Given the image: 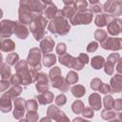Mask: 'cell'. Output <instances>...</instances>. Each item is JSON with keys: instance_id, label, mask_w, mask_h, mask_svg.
I'll return each instance as SVG.
<instances>
[{"instance_id": "obj_1", "label": "cell", "mask_w": 122, "mask_h": 122, "mask_svg": "<svg viewBox=\"0 0 122 122\" xmlns=\"http://www.w3.org/2000/svg\"><path fill=\"white\" fill-rule=\"evenodd\" d=\"M70 24L65 17L60 15L57 11V14L54 18L51 19L48 26V30L52 33H57L59 35H65L70 31Z\"/></svg>"}, {"instance_id": "obj_2", "label": "cell", "mask_w": 122, "mask_h": 122, "mask_svg": "<svg viewBox=\"0 0 122 122\" xmlns=\"http://www.w3.org/2000/svg\"><path fill=\"white\" fill-rule=\"evenodd\" d=\"M48 25V19L41 15L33 18L30 23V30L32 32L35 40H40L44 38L45 29Z\"/></svg>"}, {"instance_id": "obj_3", "label": "cell", "mask_w": 122, "mask_h": 122, "mask_svg": "<svg viewBox=\"0 0 122 122\" xmlns=\"http://www.w3.org/2000/svg\"><path fill=\"white\" fill-rule=\"evenodd\" d=\"M15 71L16 74L19 76L22 85H29L34 81L32 75L30 74V70L28 68V63L25 60L18 61L15 64Z\"/></svg>"}, {"instance_id": "obj_4", "label": "cell", "mask_w": 122, "mask_h": 122, "mask_svg": "<svg viewBox=\"0 0 122 122\" xmlns=\"http://www.w3.org/2000/svg\"><path fill=\"white\" fill-rule=\"evenodd\" d=\"M93 12L90 9H84L82 10H78L74 13V15L70 19L72 25H80V24H90L92 20Z\"/></svg>"}, {"instance_id": "obj_5", "label": "cell", "mask_w": 122, "mask_h": 122, "mask_svg": "<svg viewBox=\"0 0 122 122\" xmlns=\"http://www.w3.org/2000/svg\"><path fill=\"white\" fill-rule=\"evenodd\" d=\"M30 1V0H20V6H19V11H18L19 21L24 24L30 23V21L32 20Z\"/></svg>"}, {"instance_id": "obj_6", "label": "cell", "mask_w": 122, "mask_h": 122, "mask_svg": "<svg viewBox=\"0 0 122 122\" xmlns=\"http://www.w3.org/2000/svg\"><path fill=\"white\" fill-rule=\"evenodd\" d=\"M40 59H41V51H40V49H38V48L30 49V51H29L28 58H27L28 65L30 68H32V69H34L38 71L41 69Z\"/></svg>"}, {"instance_id": "obj_7", "label": "cell", "mask_w": 122, "mask_h": 122, "mask_svg": "<svg viewBox=\"0 0 122 122\" xmlns=\"http://www.w3.org/2000/svg\"><path fill=\"white\" fill-rule=\"evenodd\" d=\"M103 10L111 15L118 16L121 14L122 10L121 3L119 0H108L103 6Z\"/></svg>"}, {"instance_id": "obj_8", "label": "cell", "mask_w": 122, "mask_h": 122, "mask_svg": "<svg viewBox=\"0 0 122 122\" xmlns=\"http://www.w3.org/2000/svg\"><path fill=\"white\" fill-rule=\"evenodd\" d=\"M101 43V47L105 50H111V51H119L122 48V41L121 38L118 37H107L105 40H103Z\"/></svg>"}, {"instance_id": "obj_9", "label": "cell", "mask_w": 122, "mask_h": 122, "mask_svg": "<svg viewBox=\"0 0 122 122\" xmlns=\"http://www.w3.org/2000/svg\"><path fill=\"white\" fill-rule=\"evenodd\" d=\"M14 26H15V22L11 20H3L0 23L1 37L2 38L10 37V35L14 32Z\"/></svg>"}, {"instance_id": "obj_10", "label": "cell", "mask_w": 122, "mask_h": 122, "mask_svg": "<svg viewBox=\"0 0 122 122\" xmlns=\"http://www.w3.org/2000/svg\"><path fill=\"white\" fill-rule=\"evenodd\" d=\"M35 81H36V90L38 91V92H44L46 91H48L49 89V78L48 75L44 72H37V75L35 77Z\"/></svg>"}, {"instance_id": "obj_11", "label": "cell", "mask_w": 122, "mask_h": 122, "mask_svg": "<svg viewBox=\"0 0 122 122\" xmlns=\"http://www.w3.org/2000/svg\"><path fill=\"white\" fill-rule=\"evenodd\" d=\"M119 59H120V55L118 53H112L108 56L106 63H104L105 64V72L107 74H109V75L113 74L114 66Z\"/></svg>"}, {"instance_id": "obj_12", "label": "cell", "mask_w": 122, "mask_h": 122, "mask_svg": "<svg viewBox=\"0 0 122 122\" xmlns=\"http://www.w3.org/2000/svg\"><path fill=\"white\" fill-rule=\"evenodd\" d=\"M25 107L26 101L23 98H16L14 100V111H13V117L16 119H21L25 113Z\"/></svg>"}, {"instance_id": "obj_13", "label": "cell", "mask_w": 122, "mask_h": 122, "mask_svg": "<svg viewBox=\"0 0 122 122\" xmlns=\"http://www.w3.org/2000/svg\"><path fill=\"white\" fill-rule=\"evenodd\" d=\"M108 26V32L112 35H117L120 33L121 30V20L116 17H112L107 24Z\"/></svg>"}, {"instance_id": "obj_14", "label": "cell", "mask_w": 122, "mask_h": 122, "mask_svg": "<svg viewBox=\"0 0 122 122\" xmlns=\"http://www.w3.org/2000/svg\"><path fill=\"white\" fill-rule=\"evenodd\" d=\"M48 115L51 116L52 119L57 120V121H60V120H63V119L64 120H69L66 117L65 113L62 111H60L56 106H53V105L49 107V109H48Z\"/></svg>"}, {"instance_id": "obj_15", "label": "cell", "mask_w": 122, "mask_h": 122, "mask_svg": "<svg viewBox=\"0 0 122 122\" xmlns=\"http://www.w3.org/2000/svg\"><path fill=\"white\" fill-rule=\"evenodd\" d=\"M14 32L16 34V36L20 39H26L29 35V30L28 28L26 27V25L20 21H16L15 22V26H14Z\"/></svg>"}, {"instance_id": "obj_16", "label": "cell", "mask_w": 122, "mask_h": 122, "mask_svg": "<svg viewBox=\"0 0 122 122\" xmlns=\"http://www.w3.org/2000/svg\"><path fill=\"white\" fill-rule=\"evenodd\" d=\"M53 46H54V41L51 36H46L44 37V39L41 41L40 43V48L41 51H43V53L48 54L50 53L52 50H53Z\"/></svg>"}, {"instance_id": "obj_17", "label": "cell", "mask_w": 122, "mask_h": 122, "mask_svg": "<svg viewBox=\"0 0 122 122\" xmlns=\"http://www.w3.org/2000/svg\"><path fill=\"white\" fill-rule=\"evenodd\" d=\"M111 92H120L122 90V76L121 74H115L111 79Z\"/></svg>"}, {"instance_id": "obj_18", "label": "cell", "mask_w": 122, "mask_h": 122, "mask_svg": "<svg viewBox=\"0 0 122 122\" xmlns=\"http://www.w3.org/2000/svg\"><path fill=\"white\" fill-rule=\"evenodd\" d=\"M89 103H90V106L92 110H94V111L100 110L101 109V97H100V95L96 92L91 94L89 97Z\"/></svg>"}, {"instance_id": "obj_19", "label": "cell", "mask_w": 122, "mask_h": 122, "mask_svg": "<svg viewBox=\"0 0 122 122\" xmlns=\"http://www.w3.org/2000/svg\"><path fill=\"white\" fill-rule=\"evenodd\" d=\"M113 17V15L106 14V13H97L95 17V25L98 27H104L107 26L108 22Z\"/></svg>"}, {"instance_id": "obj_20", "label": "cell", "mask_w": 122, "mask_h": 122, "mask_svg": "<svg viewBox=\"0 0 122 122\" xmlns=\"http://www.w3.org/2000/svg\"><path fill=\"white\" fill-rule=\"evenodd\" d=\"M36 98L38 99V102H39L41 105L49 104V103H51L52 100H53V93H52L51 92L46 91V92H41L40 95H37Z\"/></svg>"}, {"instance_id": "obj_21", "label": "cell", "mask_w": 122, "mask_h": 122, "mask_svg": "<svg viewBox=\"0 0 122 122\" xmlns=\"http://www.w3.org/2000/svg\"><path fill=\"white\" fill-rule=\"evenodd\" d=\"M21 92H22V88H21L19 85H15V86L12 85V87H11L8 92H6L4 93V95L8 96L10 100H12V99H15V98L21 93Z\"/></svg>"}, {"instance_id": "obj_22", "label": "cell", "mask_w": 122, "mask_h": 122, "mask_svg": "<svg viewBox=\"0 0 122 122\" xmlns=\"http://www.w3.org/2000/svg\"><path fill=\"white\" fill-rule=\"evenodd\" d=\"M0 110L3 112H8L11 110V100L4 94L0 98Z\"/></svg>"}, {"instance_id": "obj_23", "label": "cell", "mask_w": 122, "mask_h": 122, "mask_svg": "<svg viewBox=\"0 0 122 122\" xmlns=\"http://www.w3.org/2000/svg\"><path fill=\"white\" fill-rule=\"evenodd\" d=\"M57 8L55 5H53L52 3L51 4H48L46 5V9H45V15H46V18L47 19H52L56 16L57 14Z\"/></svg>"}, {"instance_id": "obj_24", "label": "cell", "mask_w": 122, "mask_h": 122, "mask_svg": "<svg viewBox=\"0 0 122 122\" xmlns=\"http://www.w3.org/2000/svg\"><path fill=\"white\" fill-rule=\"evenodd\" d=\"M74 59H75V57H73V56H71V54L65 52V53H63V54L60 55V57H59V62H60L61 64L65 65L66 67L71 68V67H72V64H73V62H74Z\"/></svg>"}, {"instance_id": "obj_25", "label": "cell", "mask_w": 122, "mask_h": 122, "mask_svg": "<svg viewBox=\"0 0 122 122\" xmlns=\"http://www.w3.org/2000/svg\"><path fill=\"white\" fill-rule=\"evenodd\" d=\"M76 12V10H75V8L73 7V6H66V7H64V9L62 10H58V13L60 14V15H62L63 17H65V18H69V19H71L73 15H74V13Z\"/></svg>"}, {"instance_id": "obj_26", "label": "cell", "mask_w": 122, "mask_h": 122, "mask_svg": "<svg viewBox=\"0 0 122 122\" xmlns=\"http://www.w3.org/2000/svg\"><path fill=\"white\" fill-rule=\"evenodd\" d=\"M15 49V44L12 40L9 39V38H6L2 41V48L1 50L3 51H6V52H10V51H12L13 50Z\"/></svg>"}, {"instance_id": "obj_27", "label": "cell", "mask_w": 122, "mask_h": 122, "mask_svg": "<svg viewBox=\"0 0 122 122\" xmlns=\"http://www.w3.org/2000/svg\"><path fill=\"white\" fill-rule=\"evenodd\" d=\"M56 62V56L53 53H48L45 54L44 58H43V64L47 67V68H51V66L54 65V63Z\"/></svg>"}, {"instance_id": "obj_28", "label": "cell", "mask_w": 122, "mask_h": 122, "mask_svg": "<svg viewBox=\"0 0 122 122\" xmlns=\"http://www.w3.org/2000/svg\"><path fill=\"white\" fill-rule=\"evenodd\" d=\"M0 75L2 79H8L10 76V68L8 66V63L0 64Z\"/></svg>"}, {"instance_id": "obj_29", "label": "cell", "mask_w": 122, "mask_h": 122, "mask_svg": "<svg viewBox=\"0 0 122 122\" xmlns=\"http://www.w3.org/2000/svg\"><path fill=\"white\" fill-rule=\"evenodd\" d=\"M105 63V59L102 56H94L93 58H92V67L95 70H99L104 66Z\"/></svg>"}, {"instance_id": "obj_30", "label": "cell", "mask_w": 122, "mask_h": 122, "mask_svg": "<svg viewBox=\"0 0 122 122\" xmlns=\"http://www.w3.org/2000/svg\"><path fill=\"white\" fill-rule=\"evenodd\" d=\"M85 92H86V90L82 85H75L71 88V93L77 98L82 97L85 94Z\"/></svg>"}, {"instance_id": "obj_31", "label": "cell", "mask_w": 122, "mask_h": 122, "mask_svg": "<svg viewBox=\"0 0 122 122\" xmlns=\"http://www.w3.org/2000/svg\"><path fill=\"white\" fill-rule=\"evenodd\" d=\"M84 103L81 101V100H76L75 102L72 103V106H71V109L73 111L74 113L76 114H79L82 112V110L84 109Z\"/></svg>"}, {"instance_id": "obj_32", "label": "cell", "mask_w": 122, "mask_h": 122, "mask_svg": "<svg viewBox=\"0 0 122 122\" xmlns=\"http://www.w3.org/2000/svg\"><path fill=\"white\" fill-rule=\"evenodd\" d=\"M94 38L96 40H98L99 42H102L103 40H105L107 38V31L101 29H98L94 31Z\"/></svg>"}, {"instance_id": "obj_33", "label": "cell", "mask_w": 122, "mask_h": 122, "mask_svg": "<svg viewBox=\"0 0 122 122\" xmlns=\"http://www.w3.org/2000/svg\"><path fill=\"white\" fill-rule=\"evenodd\" d=\"M103 102H104V106H105L106 110H112L113 108L114 99L111 95H106L104 97V99H103Z\"/></svg>"}, {"instance_id": "obj_34", "label": "cell", "mask_w": 122, "mask_h": 122, "mask_svg": "<svg viewBox=\"0 0 122 122\" xmlns=\"http://www.w3.org/2000/svg\"><path fill=\"white\" fill-rule=\"evenodd\" d=\"M37 108H38V104L35 100L31 99L26 101V109L28 110V112H36Z\"/></svg>"}, {"instance_id": "obj_35", "label": "cell", "mask_w": 122, "mask_h": 122, "mask_svg": "<svg viewBox=\"0 0 122 122\" xmlns=\"http://www.w3.org/2000/svg\"><path fill=\"white\" fill-rule=\"evenodd\" d=\"M18 60H19V56L15 52H11V53L8 54V56L6 58L7 63L10 64V65H15V63H17Z\"/></svg>"}, {"instance_id": "obj_36", "label": "cell", "mask_w": 122, "mask_h": 122, "mask_svg": "<svg viewBox=\"0 0 122 122\" xmlns=\"http://www.w3.org/2000/svg\"><path fill=\"white\" fill-rule=\"evenodd\" d=\"M66 81H67L69 84H75V83L78 81V75H77V73L74 72V71H70V72L67 74Z\"/></svg>"}, {"instance_id": "obj_37", "label": "cell", "mask_w": 122, "mask_h": 122, "mask_svg": "<svg viewBox=\"0 0 122 122\" xmlns=\"http://www.w3.org/2000/svg\"><path fill=\"white\" fill-rule=\"evenodd\" d=\"M76 10V11L78 10H82L84 9H87L88 7V3L86 0H76L74 2V6H73Z\"/></svg>"}, {"instance_id": "obj_38", "label": "cell", "mask_w": 122, "mask_h": 122, "mask_svg": "<svg viewBox=\"0 0 122 122\" xmlns=\"http://www.w3.org/2000/svg\"><path fill=\"white\" fill-rule=\"evenodd\" d=\"M101 116H102V118H104V119H112V118H115V116H116V113L114 112H112V110H104L102 112H101Z\"/></svg>"}, {"instance_id": "obj_39", "label": "cell", "mask_w": 122, "mask_h": 122, "mask_svg": "<svg viewBox=\"0 0 122 122\" xmlns=\"http://www.w3.org/2000/svg\"><path fill=\"white\" fill-rule=\"evenodd\" d=\"M101 84H102V81L99 78H93L92 80V82H91V87H92V89L93 91H98V89L101 86Z\"/></svg>"}, {"instance_id": "obj_40", "label": "cell", "mask_w": 122, "mask_h": 122, "mask_svg": "<svg viewBox=\"0 0 122 122\" xmlns=\"http://www.w3.org/2000/svg\"><path fill=\"white\" fill-rule=\"evenodd\" d=\"M81 113H82L83 116H86V117L91 118V117L93 116V110L92 108H90V107H87V108H84L82 110V112Z\"/></svg>"}, {"instance_id": "obj_41", "label": "cell", "mask_w": 122, "mask_h": 122, "mask_svg": "<svg viewBox=\"0 0 122 122\" xmlns=\"http://www.w3.org/2000/svg\"><path fill=\"white\" fill-rule=\"evenodd\" d=\"M38 119V114L37 112H28L27 116H26V120H30V121H36Z\"/></svg>"}, {"instance_id": "obj_42", "label": "cell", "mask_w": 122, "mask_h": 122, "mask_svg": "<svg viewBox=\"0 0 122 122\" xmlns=\"http://www.w3.org/2000/svg\"><path fill=\"white\" fill-rule=\"evenodd\" d=\"M10 86V83L8 79H2L0 81V92H4L8 90Z\"/></svg>"}, {"instance_id": "obj_43", "label": "cell", "mask_w": 122, "mask_h": 122, "mask_svg": "<svg viewBox=\"0 0 122 122\" xmlns=\"http://www.w3.org/2000/svg\"><path fill=\"white\" fill-rule=\"evenodd\" d=\"M10 83L13 86L15 85H20L21 84V81H20V78L17 74H12L10 76Z\"/></svg>"}, {"instance_id": "obj_44", "label": "cell", "mask_w": 122, "mask_h": 122, "mask_svg": "<svg viewBox=\"0 0 122 122\" xmlns=\"http://www.w3.org/2000/svg\"><path fill=\"white\" fill-rule=\"evenodd\" d=\"M66 103V96L65 94H59L56 98H55V104L57 106H63Z\"/></svg>"}, {"instance_id": "obj_45", "label": "cell", "mask_w": 122, "mask_h": 122, "mask_svg": "<svg viewBox=\"0 0 122 122\" xmlns=\"http://www.w3.org/2000/svg\"><path fill=\"white\" fill-rule=\"evenodd\" d=\"M66 50H67V47H66V45L64 43H59L56 46V52L58 54H60V55L63 54V53H65L66 52Z\"/></svg>"}, {"instance_id": "obj_46", "label": "cell", "mask_w": 122, "mask_h": 122, "mask_svg": "<svg viewBox=\"0 0 122 122\" xmlns=\"http://www.w3.org/2000/svg\"><path fill=\"white\" fill-rule=\"evenodd\" d=\"M98 91H99L100 92H102V93H109V92H111V87H110V85H108V84L102 83L101 86L99 87Z\"/></svg>"}, {"instance_id": "obj_47", "label": "cell", "mask_w": 122, "mask_h": 122, "mask_svg": "<svg viewBox=\"0 0 122 122\" xmlns=\"http://www.w3.org/2000/svg\"><path fill=\"white\" fill-rule=\"evenodd\" d=\"M57 75H61V70L58 67H54V68L51 69V71H50V78L57 76Z\"/></svg>"}, {"instance_id": "obj_48", "label": "cell", "mask_w": 122, "mask_h": 122, "mask_svg": "<svg viewBox=\"0 0 122 122\" xmlns=\"http://www.w3.org/2000/svg\"><path fill=\"white\" fill-rule=\"evenodd\" d=\"M92 12H95V13H100L101 10H102V7L100 4H92V7L90 9Z\"/></svg>"}, {"instance_id": "obj_49", "label": "cell", "mask_w": 122, "mask_h": 122, "mask_svg": "<svg viewBox=\"0 0 122 122\" xmlns=\"http://www.w3.org/2000/svg\"><path fill=\"white\" fill-rule=\"evenodd\" d=\"M112 109H114L115 111H118V112L122 109V100H121V98H117V99L114 100V102H113V108Z\"/></svg>"}, {"instance_id": "obj_50", "label": "cell", "mask_w": 122, "mask_h": 122, "mask_svg": "<svg viewBox=\"0 0 122 122\" xmlns=\"http://www.w3.org/2000/svg\"><path fill=\"white\" fill-rule=\"evenodd\" d=\"M97 48H98L97 42H92V43H90L89 46L87 47V51H88L89 52H93V51H95L97 50Z\"/></svg>"}, {"instance_id": "obj_51", "label": "cell", "mask_w": 122, "mask_h": 122, "mask_svg": "<svg viewBox=\"0 0 122 122\" xmlns=\"http://www.w3.org/2000/svg\"><path fill=\"white\" fill-rule=\"evenodd\" d=\"M78 58L81 60V62L82 63H84L85 65L86 64H88L89 63V61H90V59H89V56L87 55V54H85V53H80L79 55H78Z\"/></svg>"}, {"instance_id": "obj_52", "label": "cell", "mask_w": 122, "mask_h": 122, "mask_svg": "<svg viewBox=\"0 0 122 122\" xmlns=\"http://www.w3.org/2000/svg\"><path fill=\"white\" fill-rule=\"evenodd\" d=\"M116 63H117V67H116V71H118V72L120 73V72L122 71V67H121V66H122V65H121V59H119V60H118V61H117Z\"/></svg>"}, {"instance_id": "obj_53", "label": "cell", "mask_w": 122, "mask_h": 122, "mask_svg": "<svg viewBox=\"0 0 122 122\" xmlns=\"http://www.w3.org/2000/svg\"><path fill=\"white\" fill-rule=\"evenodd\" d=\"M63 2L66 6H71L73 4V0H63Z\"/></svg>"}, {"instance_id": "obj_54", "label": "cell", "mask_w": 122, "mask_h": 122, "mask_svg": "<svg viewBox=\"0 0 122 122\" xmlns=\"http://www.w3.org/2000/svg\"><path fill=\"white\" fill-rule=\"evenodd\" d=\"M41 2L44 5H48V4H51V0H41Z\"/></svg>"}, {"instance_id": "obj_55", "label": "cell", "mask_w": 122, "mask_h": 122, "mask_svg": "<svg viewBox=\"0 0 122 122\" xmlns=\"http://www.w3.org/2000/svg\"><path fill=\"white\" fill-rule=\"evenodd\" d=\"M2 60H3V56H2V53H0V64L2 63Z\"/></svg>"}, {"instance_id": "obj_56", "label": "cell", "mask_w": 122, "mask_h": 122, "mask_svg": "<svg viewBox=\"0 0 122 122\" xmlns=\"http://www.w3.org/2000/svg\"><path fill=\"white\" fill-rule=\"evenodd\" d=\"M2 16H3V11H2L1 10H0V18H1Z\"/></svg>"}, {"instance_id": "obj_57", "label": "cell", "mask_w": 122, "mask_h": 122, "mask_svg": "<svg viewBox=\"0 0 122 122\" xmlns=\"http://www.w3.org/2000/svg\"><path fill=\"white\" fill-rule=\"evenodd\" d=\"M1 48H2V41L0 40V50H1Z\"/></svg>"}, {"instance_id": "obj_58", "label": "cell", "mask_w": 122, "mask_h": 122, "mask_svg": "<svg viewBox=\"0 0 122 122\" xmlns=\"http://www.w3.org/2000/svg\"><path fill=\"white\" fill-rule=\"evenodd\" d=\"M0 37H1V30H0Z\"/></svg>"}]
</instances>
